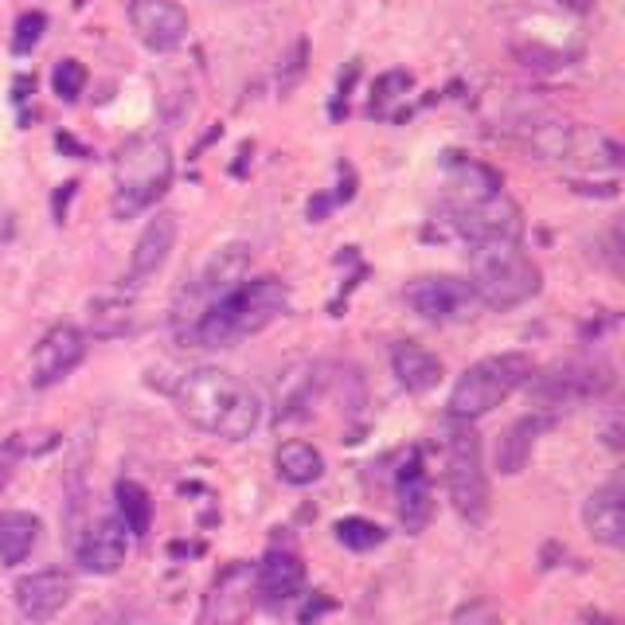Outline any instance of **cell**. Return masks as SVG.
I'll return each mask as SVG.
<instances>
[{
	"label": "cell",
	"instance_id": "8992f818",
	"mask_svg": "<svg viewBox=\"0 0 625 625\" xmlns=\"http://www.w3.org/2000/svg\"><path fill=\"white\" fill-rule=\"evenodd\" d=\"M532 371H536L532 356H524V352H500V356H485V360L469 363L454 383V391H449V419H485L488 410H497L508 395H516L524 383H532Z\"/></svg>",
	"mask_w": 625,
	"mask_h": 625
},
{
	"label": "cell",
	"instance_id": "ffe728a7",
	"mask_svg": "<svg viewBox=\"0 0 625 625\" xmlns=\"http://www.w3.org/2000/svg\"><path fill=\"white\" fill-rule=\"evenodd\" d=\"M391 371H395V380H399L403 391H410V395H422V391L438 387L442 360L430 348H422V344L399 341L395 348H391Z\"/></svg>",
	"mask_w": 625,
	"mask_h": 625
},
{
	"label": "cell",
	"instance_id": "9a60e30c",
	"mask_svg": "<svg viewBox=\"0 0 625 625\" xmlns=\"http://www.w3.org/2000/svg\"><path fill=\"white\" fill-rule=\"evenodd\" d=\"M610 383H614V375H610L605 363H566V368H556L551 375H544L536 383V391L544 407H563V403L595 399Z\"/></svg>",
	"mask_w": 625,
	"mask_h": 625
},
{
	"label": "cell",
	"instance_id": "30bf717a",
	"mask_svg": "<svg viewBox=\"0 0 625 625\" xmlns=\"http://www.w3.org/2000/svg\"><path fill=\"white\" fill-rule=\"evenodd\" d=\"M129 24H133L137 39L156 55L180 51L188 43V12L176 0H129Z\"/></svg>",
	"mask_w": 625,
	"mask_h": 625
},
{
	"label": "cell",
	"instance_id": "f546056e",
	"mask_svg": "<svg viewBox=\"0 0 625 625\" xmlns=\"http://www.w3.org/2000/svg\"><path fill=\"white\" fill-rule=\"evenodd\" d=\"M43 28H48V16H43V12H24V16L16 20L12 51H16V55H28V51L36 48L39 39H43Z\"/></svg>",
	"mask_w": 625,
	"mask_h": 625
},
{
	"label": "cell",
	"instance_id": "f1b7e54d",
	"mask_svg": "<svg viewBox=\"0 0 625 625\" xmlns=\"http://www.w3.org/2000/svg\"><path fill=\"white\" fill-rule=\"evenodd\" d=\"M82 87H87V67H82L78 59L55 63V71H51V90H55L63 102H75V98L82 94Z\"/></svg>",
	"mask_w": 625,
	"mask_h": 625
},
{
	"label": "cell",
	"instance_id": "6da1fadb",
	"mask_svg": "<svg viewBox=\"0 0 625 625\" xmlns=\"http://www.w3.org/2000/svg\"><path fill=\"white\" fill-rule=\"evenodd\" d=\"M176 410L212 438L243 442L263 426V399L224 368H188L173 387Z\"/></svg>",
	"mask_w": 625,
	"mask_h": 625
},
{
	"label": "cell",
	"instance_id": "44dd1931",
	"mask_svg": "<svg viewBox=\"0 0 625 625\" xmlns=\"http://www.w3.org/2000/svg\"><path fill=\"white\" fill-rule=\"evenodd\" d=\"M273 469H278V477L293 488H305V485H317L324 477V454L312 442H302L293 438L285 446H278L273 454Z\"/></svg>",
	"mask_w": 625,
	"mask_h": 625
},
{
	"label": "cell",
	"instance_id": "52a82bcc",
	"mask_svg": "<svg viewBox=\"0 0 625 625\" xmlns=\"http://www.w3.org/2000/svg\"><path fill=\"white\" fill-rule=\"evenodd\" d=\"M446 488L449 505L465 524H481L488 516V477L485 449L473 422L449 419L446 426Z\"/></svg>",
	"mask_w": 625,
	"mask_h": 625
},
{
	"label": "cell",
	"instance_id": "5b68a950",
	"mask_svg": "<svg viewBox=\"0 0 625 625\" xmlns=\"http://www.w3.org/2000/svg\"><path fill=\"white\" fill-rule=\"evenodd\" d=\"M469 273L477 302L500 312L532 302L544 285V273L520 243H469Z\"/></svg>",
	"mask_w": 625,
	"mask_h": 625
},
{
	"label": "cell",
	"instance_id": "83f0119b",
	"mask_svg": "<svg viewBox=\"0 0 625 625\" xmlns=\"http://www.w3.org/2000/svg\"><path fill=\"white\" fill-rule=\"evenodd\" d=\"M312 375H317V371L305 363V368L290 371V375L278 383V419H297V414H302V407L309 403Z\"/></svg>",
	"mask_w": 625,
	"mask_h": 625
},
{
	"label": "cell",
	"instance_id": "d6a6232c",
	"mask_svg": "<svg viewBox=\"0 0 625 625\" xmlns=\"http://www.w3.org/2000/svg\"><path fill=\"white\" fill-rule=\"evenodd\" d=\"M332 207L329 195H317V200H309V219H324V212Z\"/></svg>",
	"mask_w": 625,
	"mask_h": 625
},
{
	"label": "cell",
	"instance_id": "7a4b0ae2",
	"mask_svg": "<svg viewBox=\"0 0 625 625\" xmlns=\"http://www.w3.org/2000/svg\"><path fill=\"white\" fill-rule=\"evenodd\" d=\"M449 224L469 243H520L524 212L488 165L449 161Z\"/></svg>",
	"mask_w": 625,
	"mask_h": 625
},
{
	"label": "cell",
	"instance_id": "484cf974",
	"mask_svg": "<svg viewBox=\"0 0 625 625\" xmlns=\"http://www.w3.org/2000/svg\"><path fill=\"white\" fill-rule=\"evenodd\" d=\"M414 87V75L410 71H383L371 87V102H368V114L371 117H387L395 102L407 98V90Z\"/></svg>",
	"mask_w": 625,
	"mask_h": 625
},
{
	"label": "cell",
	"instance_id": "e0dca14e",
	"mask_svg": "<svg viewBox=\"0 0 625 625\" xmlns=\"http://www.w3.org/2000/svg\"><path fill=\"white\" fill-rule=\"evenodd\" d=\"M176 246V215L173 212H156L141 234H137L133 254H129V282L133 285H145L149 278L165 270L168 254Z\"/></svg>",
	"mask_w": 625,
	"mask_h": 625
},
{
	"label": "cell",
	"instance_id": "836d02e7",
	"mask_svg": "<svg viewBox=\"0 0 625 625\" xmlns=\"http://www.w3.org/2000/svg\"><path fill=\"white\" fill-rule=\"evenodd\" d=\"M563 9H571V12H590L595 9V0H559Z\"/></svg>",
	"mask_w": 625,
	"mask_h": 625
},
{
	"label": "cell",
	"instance_id": "d4e9b609",
	"mask_svg": "<svg viewBox=\"0 0 625 625\" xmlns=\"http://www.w3.org/2000/svg\"><path fill=\"white\" fill-rule=\"evenodd\" d=\"M90 332L102 336V341L133 332V305L122 302V297H98V302H90Z\"/></svg>",
	"mask_w": 625,
	"mask_h": 625
},
{
	"label": "cell",
	"instance_id": "ba28073f",
	"mask_svg": "<svg viewBox=\"0 0 625 625\" xmlns=\"http://www.w3.org/2000/svg\"><path fill=\"white\" fill-rule=\"evenodd\" d=\"M251 270V246L246 243H227L207 258V266L195 273V282H188L180 290L173 305V332L176 341H188V332L192 324L200 321V312L215 302V297H224L231 285H239Z\"/></svg>",
	"mask_w": 625,
	"mask_h": 625
},
{
	"label": "cell",
	"instance_id": "4fadbf2b",
	"mask_svg": "<svg viewBox=\"0 0 625 625\" xmlns=\"http://www.w3.org/2000/svg\"><path fill=\"white\" fill-rule=\"evenodd\" d=\"M395 508H399V524L410 536L426 532L430 516H434V488H430V473L419 449H410L395 473Z\"/></svg>",
	"mask_w": 625,
	"mask_h": 625
},
{
	"label": "cell",
	"instance_id": "cb8c5ba5",
	"mask_svg": "<svg viewBox=\"0 0 625 625\" xmlns=\"http://www.w3.org/2000/svg\"><path fill=\"white\" fill-rule=\"evenodd\" d=\"M114 497H117V520H122V527H126L129 536H145L149 524H153L149 488L137 485V481H117Z\"/></svg>",
	"mask_w": 625,
	"mask_h": 625
},
{
	"label": "cell",
	"instance_id": "603a6c76",
	"mask_svg": "<svg viewBox=\"0 0 625 625\" xmlns=\"http://www.w3.org/2000/svg\"><path fill=\"white\" fill-rule=\"evenodd\" d=\"M39 544V520L31 512H4L0 516V563L16 566L36 551Z\"/></svg>",
	"mask_w": 625,
	"mask_h": 625
},
{
	"label": "cell",
	"instance_id": "4dcf8cb0",
	"mask_svg": "<svg viewBox=\"0 0 625 625\" xmlns=\"http://www.w3.org/2000/svg\"><path fill=\"white\" fill-rule=\"evenodd\" d=\"M454 625H505V622H500V610L488 598H473V602L458 605Z\"/></svg>",
	"mask_w": 625,
	"mask_h": 625
},
{
	"label": "cell",
	"instance_id": "ac0fdd59",
	"mask_svg": "<svg viewBox=\"0 0 625 625\" xmlns=\"http://www.w3.org/2000/svg\"><path fill=\"white\" fill-rule=\"evenodd\" d=\"M251 610V566H227L204 598L200 625H246Z\"/></svg>",
	"mask_w": 625,
	"mask_h": 625
},
{
	"label": "cell",
	"instance_id": "9c48e42d",
	"mask_svg": "<svg viewBox=\"0 0 625 625\" xmlns=\"http://www.w3.org/2000/svg\"><path fill=\"white\" fill-rule=\"evenodd\" d=\"M403 297H407L410 309L430 324H461L469 321V317H477L481 309L473 285H469L465 278H454V273L414 278V282L403 290Z\"/></svg>",
	"mask_w": 625,
	"mask_h": 625
},
{
	"label": "cell",
	"instance_id": "3957f363",
	"mask_svg": "<svg viewBox=\"0 0 625 625\" xmlns=\"http://www.w3.org/2000/svg\"><path fill=\"white\" fill-rule=\"evenodd\" d=\"M290 309V285L273 273H263V278H251V282H239L215 297L200 321L192 324L184 344H200V348H231L243 336H254L263 332L266 324H273L282 312Z\"/></svg>",
	"mask_w": 625,
	"mask_h": 625
},
{
	"label": "cell",
	"instance_id": "d6986e66",
	"mask_svg": "<svg viewBox=\"0 0 625 625\" xmlns=\"http://www.w3.org/2000/svg\"><path fill=\"white\" fill-rule=\"evenodd\" d=\"M583 524L586 532L598 539L602 547L617 551L625 544V488L622 481H605L602 488H595L583 505Z\"/></svg>",
	"mask_w": 625,
	"mask_h": 625
},
{
	"label": "cell",
	"instance_id": "8fae6325",
	"mask_svg": "<svg viewBox=\"0 0 625 625\" xmlns=\"http://www.w3.org/2000/svg\"><path fill=\"white\" fill-rule=\"evenodd\" d=\"M82 356H87V332L75 324H55L43 332V341L31 352V383L55 387L82 363Z\"/></svg>",
	"mask_w": 625,
	"mask_h": 625
},
{
	"label": "cell",
	"instance_id": "2e32d148",
	"mask_svg": "<svg viewBox=\"0 0 625 625\" xmlns=\"http://www.w3.org/2000/svg\"><path fill=\"white\" fill-rule=\"evenodd\" d=\"M302 586H305V566L302 559L293 556V551H285V547L266 551L263 563L254 566V595H258L263 605H270V610L293 602V598L302 595Z\"/></svg>",
	"mask_w": 625,
	"mask_h": 625
},
{
	"label": "cell",
	"instance_id": "7402d4cb",
	"mask_svg": "<svg viewBox=\"0 0 625 625\" xmlns=\"http://www.w3.org/2000/svg\"><path fill=\"white\" fill-rule=\"evenodd\" d=\"M551 426V419L547 414H524V419H516L512 426H508V434L500 438L497 446V469L500 473H520V469L527 465V458H532V449H536V438L544 434V430Z\"/></svg>",
	"mask_w": 625,
	"mask_h": 625
},
{
	"label": "cell",
	"instance_id": "7c38bea8",
	"mask_svg": "<svg viewBox=\"0 0 625 625\" xmlns=\"http://www.w3.org/2000/svg\"><path fill=\"white\" fill-rule=\"evenodd\" d=\"M75 595V578L63 566H43V571H31V575L16 578L12 586V598H16V610L28 622H51V617L63 610Z\"/></svg>",
	"mask_w": 625,
	"mask_h": 625
},
{
	"label": "cell",
	"instance_id": "277c9868",
	"mask_svg": "<svg viewBox=\"0 0 625 625\" xmlns=\"http://www.w3.org/2000/svg\"><path fill=\"white\" fill-rule=\"evenodd\" d=\"M173 184V149L165 137L137 133L114 156V215L133 219L149 212Z\"/></svg>",
	"mask_w": 625,
	"mask_h": 625
},
{
	"label": "cell",
	"instance_id": "5bb4252c",
	"mask_svg": "<svg viewBox=\"0 0 625 625\" xmlns=\"http://www.w3.org/2000/svg\"><path fill=\"white\" fill-rule=\"evenodd\" d=\"M126 551H129V532L122 527L117 516L90 524L75 544V559L87 575H114L117 566L126 563Z\"/></svg>",
	"mask_w": 625,
	"mask_h": 625
},
{
	"label": "cell",
	"instance_id": "4316f807",
	"mask_svg": "<svg viewBox=\"0 0 625 625\" xmlns=\"http://www.w3.org/2000/svg\"><path fill=\"white\" fill-rule=\"evenodd\" d=\"M332 532H336V544H344L348 551H375V547L387 539V532L368 516H344L336 520Z\"/></svg>",
	"mask_w": 625,
	"mask_h": 625
},
{
	"label": "cell",
	"instance_id": "1f68e13d",
	"mask_svg": "<svg viewBox=\"0 0 625 625\" xmlns=\"http://www.w3.org/2000/svg\"><path fill=\"white\" fill-rule=\"evenodd\" d=\"M605 446L622 449V414L617 410H610V419H605Z\"/></svg>",
	"mask_w": 625,
	"mask_h": 625
}]
</instances>
